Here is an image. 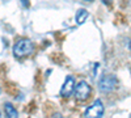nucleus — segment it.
<instances>
[{
	"label": "nucleus",
	"instance_id": "1",
	"mask_svg": "<svg viewBox=\"0 0 131 118\" xmlns=\"http://www.w3.org/2000/svg\"><path fill=\"white\" fill-rule=\"evenodd\" d=\"M33 50H34V45L33 42L28 38H23L18 39L15 46H13V55L16 58H25L28 55H30Z\"/></svg>",
	"mask_w": 131,
	"mask_h": 118
},
{
	"label": "nucleus",
	"instance_id": "2",
	"mask_svg": "<svg viewBox=\"0 0 131 118\" xmlns=\"http://www.w3.org/2000/svg\"><path fill=\"white\" fill-rule=\"evenodd\" d=\"M117 85V78L114 75H105L101 78L100 83H98V88L101 92H112Z\"/></svg>",
	"mask_w": 131,
	"mask_h": 118
},
{
	"label": "nucleus",
	"instance_id": "3",
	"mask_svg": "<svg viewBox=\"0 0 131 118\" xmlns=\"http://www.w3.org/2000/svg\"><path fill=\"white\" fill-rule=\"evenodd\" d=\"M104 114V104L101 100H96L85 110V118H101Z\"/></svg>",
	"mask_w": 131,
	"mask_h": 118
},
{
	"label": "nucleus",
	"instance_id": "4",
	"mask_svg": "<svg viewBox=\"0 0 131 118\" xmlns=\"http://www.w3.org/2000/svg\"><path fill=\"white\" fill-rule=\"evenodd\" d=\"M91 94V87L86 81H80L75 88V97L78 101H85Z\"/></svg>",
	"mask_w": 131,
	"mask_h": 118
},
{
	"label": "nucleus",
	"instance_id": "5",
	"mask_svg": "<svg viewBox=\"0 0 131 118\" xmlns=\"http://www.w3.org/2000/svg\"><path fill=\"white\" fill-rule=\"evenodd\" d=\"M75 79L72 78V76H67L66 78V80H64V83H63V85H62V89H60V94L63 96V97H70V96L73 93V91H75Z\"/></svg>",
	"mask_w": 131,
	"mask_h": 118
},
{
	"label": "nucleus",
	"instance_id": "6",
	"mask_svg": "<svg viewBox=\"0 0 131 118\" xmlns=\"http://www.w3.org/2000/svg\"><path fill=\"white\" fill-rule=\"evenodd\" d=\"M4 112H5L7 118H18L17 110L15 109V106H13L12 104H9V102H7V104L4 105Z\"/></svg>",
	"mask_w": 131,
	"mask_h": 118
},
{
	"label": "nucleus",
	"instance_id": "7",
	"mask_svg": "<svg viewBox=\"0 0 131 118\" xmlns=\"http://www.w3.org/2000/svg\"><path fill=\"white\" fill-rule=\"evenodd\" d=\"M88 17V12L85 9H80L78 13H76V23L78 24H84V21Z\"/></svg>",
	"mask_w": 131,
	"mask_h": 118
},
{
	"label": "nucleus",
	"instance_id": "8",
	"mask_svg": "<svg viewBox=\"0 0 131 118\" xmlns=\"http://www.w3.org/2000/svg\"><path fill=\"white\" fill-rule=\"evenodd\" d=\"M52 118H63V117H62L60 113H54V114H52Z\"/></svg>",
	"mask_w": 131,
	"mask_h": 118
},
{
	"label": "nucleus",
	"instance_id": "9",
	"mask_svg": "<svg viewBox=\"0 0 131 118\" xmlns=\"http://www.w3.org/2000/svg\"><path fill=\"white\" fill-rule=\"evenodd\" d=\"M102 2L106 4V5H110L112 4V2H113V0H102Z\"/></svg>",
	"mask_w": 131,
	"mask_h": 118
},
{
	"label": "nucleus",
	"instance_id": "10",
	"mask_svg": "<svg viewBox=\"0 0 131 118\" xmlns=\"http://www.w3.org/2000/svg\"><path fill=\"white\" fill-rule=\"evenodd\" d=\"M21 2H23V4H24V5H25V7H26V5H28V0H21Z\"/></svg>",
	"mask_w": 131,
	"mask_h": 118
},
{
	"label": "nucleus",
	"instance_id": "11",
	"mask_svg": "<svg viewBox=\"0 0 131 118\" xmlns=\"http://www.w3.org/2000/svg\"><path fill=\"white\" fill-rule=\"evenodd\" d=\"M86 2H93V0H86Z\"/></svg>",
	"mask_w": 131,
	"mask_h": 118
},
{
	"label": "nucleus",
	"instance_id": "12",
	"mask_svg": "<svg viewBox=\"0 0 131 118\" xmlns=\"http://www.w3.org/2000/svg\"><path fill=\"white\" fill-rule=\"evenodd\" d=\"M0 93H2V89H0Z\"/></svg>",
	"mask_w": 131,
	"mask_h": 118
}]
</instances>
